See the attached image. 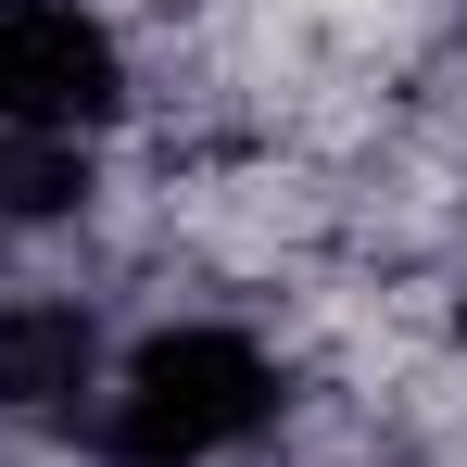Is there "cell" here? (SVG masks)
<instances>
[{"instance_id":"3","label":"cell","mask_w":467,"mask_h":467,"mask_svg":"<svg viewBox=\"0 0 467 467\" xmlns=\"http://www.w3.org/2000/svg\"><path fill=\"white\" fill-rule=\"evenodd\" d=\"M114 367V316L77 278H0V430L77 442Z\"/></svg>"},{"instance_id":"2","label":"cell","mask_w":467,"mask_h":467,"mask_svg":"<svg viewBox=\"0 0 467 467\" xmlns=\"http://www.w3.org/2000/svg\"><path fill=\"white\" fill-rule=\"evenodd\" d=\"M140 114V26L114 0H0V140L114 152Z\"/></svg>"},{"instance_id":"1","label":"cell","mask_w":467,"mask_h":467,"mask_svg":"<svg viewBox=\"0 0 467 467\" xmlns=\"http://www.w3.org/2000/svg\"><path fill=\"white\" fill-rule=\"evenodd\" d=\"M291 430V354L253 316H140L114 328V367L88 404V467H253Z\"/></svg>"}]
</instances>
